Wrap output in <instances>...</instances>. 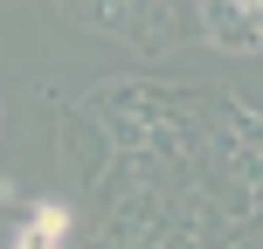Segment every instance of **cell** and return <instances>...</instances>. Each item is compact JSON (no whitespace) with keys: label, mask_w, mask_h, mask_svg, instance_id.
<instances>
[{"label":"cell","mask_w":263,"mask_h":249,"mask_svg":"<svg viewBox=\"0 0 263 249\" xmlns=\"http://www.w3.org/2000/svg\"><path fill=\"white\" fill-rule=\"evenodd\" d=\"M201 21L222 49H256V0H201Z\"/></svg>","instance_id":"obj_1"},{"label":"cell","mask_w":263,"mask_h":249,"mask_svg":"<svg viewBox=\"0 0 263 249\" xmlns=\"http://www.w3.org/2000/svg\"><path fill=\"white\" fill-rule=\"evenodd\" d=\"M35 228H49V236H69V208L63 201H35V215H28Z\"/></svg>","instance_id":"obj_2"},{"label":"cell","mask_w":263,"mask_h":249,"mask_svg":"<svg viewBox=\"0 0 263 249\" xmlns=\"http://www.w3.org/2000/svg\"><path fill=\"white\" fill-rule=\"evenodd\" d=\"M7 249H63V236H49V228H35V222H28V228H21V236H14Z\"/></svg>","instance_id":"obj_3"}]
</instances>
